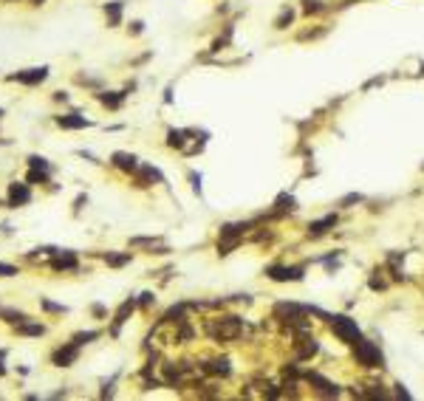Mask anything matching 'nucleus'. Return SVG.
I'll return each mask as SVG.
<instances>
[{"instance_id": "obj_26", "label": "nucleus", "mask_w": 424, "mask_h": 401, "mask_svg": "<svg viewBox=\"0 0 424 401\" xmlns=\"http://www.w3.org/2000/svg\"><path fill=\"white\" fill-rule=\"evenodd\" d=\"M274 207H277L280 212H286V209H289V212H291V209H294V198H291V195H280Z\"/></svg>"}, {"instance_id": "obj_3", "label": "nucleus", "mask_w": 424, "mask_h": 401, "mask_svg": "<svg viewBox=\"0 0 424 401\" xmlns=\"http://www.w3.org/2000/svg\"><path fill=\"white\" fill-rule=\"evenodd\" d=\"M45 77H49V68L40 65V68H29V71H17V73H9V82H20V85H40V82H45Z\"/></svg>"}, {"instance_id": "obj_2", "label": "nucleus", "mask_w": 424, "mask_h": 401, "mask_svg": "<svg viewBox=\"0 0 424 401\" xmlns=\"http://www.w3.org/2000/svg\"><path fill=\"white\" fill-rule=\"evenodd\" d=\"M331 328H334V334H337L342 342H348V345H354V342L359 339V325H357V319H351V316H331Z\"/></svg>"}, {"instance_id": "obj_33", "label": "nucleus", "mask_w": 424, "mask_h": 401, "mask_svg": "<svg viewBox=\"0 0 424 401\" xmlns=\"http://www.w3.org/2000/svg\"><path fill=\"white\" fill-rule=\"evenodd\" d=\"M190 181H193L195 192H201V176H198V172H190Z\"/></svg>"}, {"instance_id": "obj_4", "label": "nucleus", "mask_w": 424, "mask_h": 401, "mask_svg": "<svg viewBox=\"0 0 424 401\" xmlns=\"http://www.w3.org/2000/svg\"><path fill=\"white\" fill-rule=\"evenodd\" d=\"M209 334L218 336V339H235V336L241 334V319H238V316H226V319H221L218 325H209Z\"/></svg>"}, {"instance_id": "obj_28", "label": "nucleus", "mask_w": 424, "mask_h": 401, "mask_svg": "<svg viewBox=\"0 0 424 401\" xmlns=\"http://www.w3.org/2000/svg\"><path fill=\"white\" fill-rule=\"evenodd\" d=\"M105 260H108V266H125V263H130V255H108Z\"/></svg>"}, {"instance_id": "obj_39", "label": "nucleus", "mask_w": 424, "mask_h": 401, "mask_svg": "<svg viewBox=\"0 0 424 401\" xmlns=\"http://www.w3.org/2000/svg\"><path fill=\"white\" fill-rule=\"evenodd\" d=\"M31 3H34V6H42V3H45V0H31Z\"/></svg>"}, {"instance_id": "obj_37", "label": "nucleus", "mask_w": 424, "mask_h": 401, "mask_svg": "<svg viewBox=\"0 0 424 401\" xmlns=\"http://www.w3.org/2000/svg\"><path fill=\"white\" fill-rule=\"evenodd\" d=\"M396 395H399V398H410V393H407V390H402V384H396Z\"/></svg>"}, {"instance_id": "obj_12", "label": "nucleus", "mask_w": 424, "mask_h": 401, "mask_svg": "<svg viewBox=\"0 0 424 401\" xmlns=\"http://www.w3.org/2000/svg\"><path fill=\"white\" fill-rule=\"evenodd\" d=\"M334 223H337V215H325V218L314 220V223L309 226V235H311V237H320L322 232H328V229H331Z\"/></svg>"}, {"instance_id": "obj_27", "label": "nucleus", "mask_w": 424, "mask_h": 401, "mask_svg": "<svg viewBox=\"0 0 424 401\" xmlns=\"http://www.w3.org/2000/svg\"><path fill=\"white\" fill-rule=\"evenodd\" d=\"M40 305H42V308H45V311H51V314H65V305H57V303H51V299H40Z\"/></svg>"}, {"instance_id": "obj_1", "label": "nucleus", "mask_w": 424, "mask_h": 401, "mask_svg": "<svg viewBox=\"0 0 424 401\" xmlns=\"http://www.w3.org/2000/svg\"><path fill=\"white\" fill-rule=\"evenodd\" d=\"M354 356L359 359V365L362 367H385V356L382 350L368 339H357L354 342Z\"/></svg>"}, {"instance_id": "obj_25", "label": "nucleus", "mask_w": 424, "mask_h": 401, "mask_svg": "<svg viewBox=\"0 0 424 401\" xmlns=\"http://www.w3.org/2000/svg\"><path fill=\"white\" fill-rule=\"evenodd\" d=\"M303 3H305V6H303L305 14H320L322 9H325V6H322V0H303Z\"/></svg>"}, {"instance_id": "obj_9", "label": "nucleus", "mask_w": 424, "mask_h": 401, "mask_svg": "<svg viewBox=\"0 0 424 401\" xmlns=\"http://www.w3.org/2000/svg\"><path fill=\"white\" fill-rule=\"evenodd\" d=\"M269 277L272 280H303V268H297V266H274V268H269Z\"/></svg>"}, {"instance_id": "obj_14", "label": "nucleus", "mask_w": 424, "mask_h": 401, "mask_svg": "<svg viewBox=\"0 0 424 401\" xmlns=\"http://www.w3.org/2000/svg\"><path fill=\"white\" fill-rule=\"evenodd\" d=\"M133 308H136V299H127V303H122V305H119V311H116V316H113V331H110L113 336L119 334V325L125 322V319H127V314H130Z\"/></svg>"}, {"instance_id": "obj_35", "label": "nucleus", "mask_w": 424, "mask_h": 401, "mask_svg": "<svg viewBox=\"0 0 424 401\" xmlns=\"http://www.w3.org/2000/svg\"><path fill=\"white\" fill-rule=\"evenodd\" d=\"M82 204H88V198H85V195H79V198L74 200V212H79V209H82Z\"/></svg>"}, {"instance_id": "obj_18", "label": "nucleus", "mask_w": 424, "mask_h": 401, "mask_svg": "<svg viewBox=\"0 0 424 401\" xmlns=\"http://www.w3.org/2000/svg\"><path fill=\"white\" fill-rule=\"evenodd\" d=\"M0 316H3L6 322H14V325L26 322V314L23 311H14V308H0Z\"/></svg>"}, {"instance_id": "obj_23", "label": "nucleus", "mask_w": 424, "mask_h": 401, "mask_svg": "<svg viewBox=\"0 0 424 401\" xmlns=\"http://www.w3.org/2000/svg\"><path fill=\"white\" fill-rule=\"evenodd\" d=\"M29 178L31 184H49V170H29Z\"/></svg>"}, {"instance_id": "obj_20", "label": "nucleus", "mask_w": 424, "mask_h": 401, "mask_svg": "<svg viewBox=\"0 0 424 401\" xmlns=\"http://www.w3.org/2000/svg\"><path fill=\"white\" fill-rule=\"evenodd\" d=\"M317 350H320V345H317V339H305V345L300 347V350H297V356H300V359H311Z\"/></svg>"}, {"instance_id": "obj_31", "label": "nucleus", "mask_w": 424, "mask_h": 401, "mask_svg": "<svg viewBox=\"0 0 424 401\" xmlns=\"http://www.w3.org/2000/svg\"><path fill=\"white\" fill-rule=\"evenodd\" d=\"M153 303H156V297H153L150 291H145V294H142V299H139V305H142V308H147V305H153Z\"/></svg>"}, {"instance_id": "obj_21", "label": "nucleus", "mask_w": 424, "mask_h": 401, "mask_svg": "<svg viewBox=\"0 0 424 401\" xmlns=\"http://www.w3.org/2000/svg\"><path fill=\"white\" fill-rule=\"evenodd\" d=\"M97 336H99V331H79V334H74V339H71V342L82 347V345H88L91 339H97Z\"/></svg>"}, {"instance_id": "obj_34", "label": "nucleus", "mask_w": 424, "mask_h": 401, "mask_svg": "<svg viewBox=\"0 0 424 401\" xmlns=\"http://www.w3.org/2000/svg\"><path fill=\"white\" fill-rule=\"evenodd\" d=\"M142 26H145V23H139V20H133V23H130V34H142V31H145V29H142Z\"/></svg>"}, {"instance_id": "obj_11", "label": "nucleus", "mask_w": 424, "mask_h": 401, "mask_svg": "<svg viewBox=\"0 0 424 401\" xmlns=\"http://www.w3.org/2000/svg\"><path fill=\"white\" fill-rule=\"evenodd\" d=\"M113 164L119 167V170L136 172V170H139V158L130 156V153H113Z\"/></svg>"}, {"instance_id": "obj_16", "label": "nucleus", "mask_w": 424, "mask_h": 401, "mask_svg": "<svg viewBox=\"0 0 424 401\" xmlns=\"http://www.w3.org/2000/svg\"><path fill=\"white\" fill-rule=\"evenodd\" d=\"M17 334H23V336H42V334H45V325H37V322H20V325H17Z\"/></svg>"}, {"instance_id": "obj_19", "label": "nucleus", "mask_w": 424, "mask_h": 401, "mask_svg": "<svg viewBox=\"0 0 424 401\" xmlns=\"http://www.w3.org/2000/svg\"><path fill=\"white\" fill-rule=\"evenodd\" d=\"M206 370L218 373V376H229V362H226V359H215V362H209V365H206Z\"/></svg>"}, {"instance_id": "obj_30", "label": "nucleus", "mask_w": 424, "mask_h": 401, "mask_svg": "<svg viewBox=\"0 0 424 401\" xmlns=\"http://www.w3.org/2000/svg\"><path fill=\"white\" fill-rule=\"evenodd\" d=\"M130 246H156V237H133Z\"/></svg>"}, {"instance_id": "obj_40", "label": "nucleus", "mask_w": 424, "mask_h": 401, "mask_svg": "<svg viewBox=\"0 0 424 401\" xmlns=\"http://www.w3.org/2000/svg\"><path fill=\"white\" fill-rule=\"evenodd\" d=\"M0 116H3V108H0Z\"/></svg>"}, {"instance_id": "obj_24", "label": "nucleus", "mask_w": 424, "mask_h": 401, "mask_svg": "<svg viewBox=\"0 0 424 401\" xmlns=\"http://www.w3.org/2000/svg\"><path fill=\"white\" fill-rule=\"evenodd\" d=\"M29 167H31V170H49L51 172V164L42 156H29Z\"/></svg>"}, {"instance_id": "obj_15", "label": "nucleus", "mask_w": 424, "mask_h": 401, "mask_svg": "<svg viewBox=\"0 0 424 401\" xmlns=\"http://www.w3.org/2000/svg\"><path fill=\"white\" fill-rule=\"evenodd\" d=\"M105 14H108V26H119L122 23V0L105 3Z\"/></svg>"}, {"instance_id": "obj_32", "label": "nucleus", "mask_w": 424, "mask_h": 401, "mask_svg": "<svg viewBox=\"0 0 424 401\" xmlns=\"http://www.w3.org/2000/svg\"><path fill=\"white\" fill-rule=\"evenodd\" d=\"M359 200H362V195L351 192V195H345V198H342V207H348V204H359Z\"/></svg>"}, {"instance_id": "obj_38", "label": "nucleus", "mask_w": 424, "mask_h": 401, "mask_svg": "<svg viewBox=\"0 0 424 401\" xmlns=\"http://www.w3.org/2000/svg\"><path fill=\"white\" fill-rule=\"evenodd\" d=\"M91 311H93V314H97V316H105V305H99V303H97V305H93V308H91Z\"/></svg>"}, {"instance_id": "obj_22", "label": "nucleus", "mask_w": 424, "mask_h": 401, "mask_svg": "<svg viewBox=\"0 0 424 401\" xmlns=\"http://www.w3.org/2000/svg\"><path fill=\"white\" fill-rule=\"evenodd\" d=\"M184 136H187L184 130H170V133H167V144L170 147H184V141H187Z\"/></svg>"}, {"instance_id": "obj_8", "label": "nucleus", "mask_w": 424, "mask_h": 401, "mask_svg": "<svg viewBox=\"0 0 424 401\" xmlns=\"http://www.w3.org/2000/svg\"><path fill=\"white\" fill-rule=\"evenodd\" d=\"M57 124L62 130H82V128H91V119H85L79 113H65V116H57Z\"/></svg>"}, {"instance_id": "obj_7", "label": "nucleus", "mask_w": 424, "mask_h": 401, "mask_svg": "<svg viewBox=\"0 0 424 401\" xmlns=\"http://www.w3.org/2000/svg\"><path fill=\"white\" fill-rule=\"evenodd\" d=\"M29 200H31V192L26 184H9V207L17 209L23 204H29Z\"/></svg>"}, {"instance_id": "obj_17", "label": "nucleus", "mask_w": 424, "mask_h": 401, "mask_svg": "<svg viewBox=\"0 0 424 401\" xmlns=\"http://www.w3.org/2000/svg\"><path fill=\"white\" fill-rule=\"evenodd\" d=\"M291 20H294V9H289V6H286L283 12L277 14V20H274V29H277V31L289 29V26H291Z\"/></svg>"}, {"instance_id": "obj_6", "label": "nucleus", "mask_w": 424, "mask_h": 401, "mask_svg": "<svg viewBox=\"0 0 424 401\" xmlns=\"http://www.w3.org/2000/svg\"><path fill=\"white\" fill-rule=\"evenodd\" d=\"M51 268L54 271H74L77 268V255L74 252H60V249H54V257H51Z\"/></svg>"}, {"instance_id": "obj_5", "label": "nucleus", "mask_w": 424, "mask_h": 401, "mask_svg": "<svg viewBox=\"0 0 424 401\" xmlns=\"http://www.w3.org/2000/svg\"><path fill=\"white\" fill-rule=\"evenodd\" d=\"M77 356H79V345L68 342V345L57 347V350L51 353V362H54L57 367H68V365H74V362H77Z\"/></svg>"}, {"instance_id": "obj_13", "label": "nucleus", "mask_w": 424, "mask_h": 401, "mask_svg": "<svg viewBox=\"0 0 424 401\" xmlns=\"http://www.w3.org/2000/svg\"><path fill=\"white\" fill-rule=\"evenodd\" d=\"M309 382L314 384L317 390H320L322 395H337L339 390H337V384H331L328 379H322V376H317V373H309Z\"/></svg>"}, {"instance_id": "obj_10", "label": "nucleus", "mask_w": 424, "mask_h": 401, "mask_svg": "<svg viewBox=\"0 0 424 401\" xmlns=\"http://www.w3.org/2000/svg\"><path fill=\"white\" fill-rule=\"evenodd\" d=\"M130 91H133V85H130V88H125V91H108V93H97V99H99V102H102V105H108V108H119V105L122 102H125V99H127V93H130Z\"/></svg>"}, {"instance_id": "obj_36", "label": "nucleus", "mask_w": 424, "mask_h": 401, "mask_svg": "<svg viewBox=\"0 0 424 401\" xmlns=\"http://www.w3.org/2000/svg\"><path fill=\"white\" fill-rule=\"evenodd\" d=\"M3 359H6V350H0V376H6V365H3Z\"/></svg>"}, {"instance_id": "obj_29", "label": "nucleus", "mask_w": 424, "mask_h": 401, "mask_svg": "<svg viewBox=\"0 0 424 401\" xmlns=\"http://www.w3.org/2000/svg\"><path fill=\"white\" fill-rule=\"evenodd\" d=\"M12 274H17V266H12V263H0V277H12Z\"/></svg>"}]
</instances>
